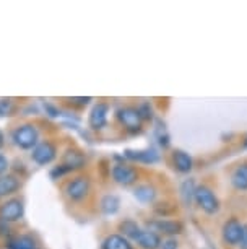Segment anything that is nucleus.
I'll use <instances>...</instances> for the list:
<instances>
[{
    "mask_svg": "<svg viewBox=\"0 0 247 249\" xmlns=\"http://www.w3.org/2000/svg\"><path fill=\"white\" fill-rule=\"evenodd\" d=\"M12 140L18 148L21 150H33L39 143V129L31 122L20 124L13 129Z\"/></svg>",
    "mask_w": 247,
    "mask_h": 249,
    "instance_id": "1",
    "label": "nucleus"
},
{
    "mask_svg": "<svg viewBox=\"0 0 247 249\" xmlns=\"http://www.w3.org/2000/svg\"><path fill=\"white\" fill-rule=\"evenodd\" d=\"M90 191H91V181H90V178L85 175L72 178L70 181L65 182V187H64L65 196L72 202L85 200L88 194H90Z\"/></svg>",
    "mask_w": 247,
    "mask_h": 249,
    "instance_id": "2",
    "label": "nucleus"
},
{
    "mask_svg": "<svg viewBox=\"0 0 247 249\" xmlns=\"http://www.w3.org/2000/svg\"><path fill=\"white\" fill-rule=\"evenodd\" d=\"M115 117H117V121L129 130V132H140V130H142L143 119L138 112V107L122 106L115 111Z\"/></svg>",
    "mask_w": 247,
    "mask_h": 249,
    "instance_id": "3",
    "label": "nucleus"
},
{
    "mask_svg": "<svg viewBox=\"0 0 247 249\" xmlns=\"http://www.w3.org/2000/svg\"><path fill=\"white\" fill-rule=\"evenodd\" d=\"M194 200L197 202V205L203 210L205 213H216L220 210V200H218L216 194L207 186H198L195 189V197Z\"/></svg>",
    "mask_w": 247,
    "mask_h": 249,
    "instance_id": "4",
    "label": "nucleus"
},
{
    "mask_svg": "<svg viewBox=\"0 0 247 249\" xmlns=\"http://www.w3.org/2000/svg\"><path fill=\"white\" fill-rule=\"evenodd\" d=\"M57 158V147H55L54 142L50 140H43L33 148L31 153V160L39 166H46V164H50L54 160Z\"/></svg>",
    "mask_w": 247,
    "mask_h": 249,
    "instance_id": "5",
    "label": "nucleus"
},
{
    "mask_svg": "<svg viewBox=\"0 0 247 249\" xmlns=\"http://www.w3.org/2000/svg\"><path fill=\"white\" fill-rule=\"evenodd\" d=\"M25 215V205L20 199H8L0 205V220L3 223H15Z\"/></svg>",
    "mask_w": 247,
    "mask_h": 249,
    "instance_id": "6",
    "label": "nucleus"
},
{
    "mask_svg": "<svg viewBox=\"0 0 247 249\" xmlns=\"http://www.w3.org/2000/svg\"><path fill=\"white\" fill-rule=\"evenodd\" d=\"M111 175H113V179L120 186H132L138 179V171L135 170L132 164L127 163L114 164L113 170H111Z\"/></svg>",
    "mask_w": 247,
    "mask_h": 249,
    "instance_id": "7",
    "label": "nucleus"
},
{
    "mask_svg": "<svg viewBox=\"0 0 247 249\" xmlns=\"http://www.w3.org/2000/svg\"><path fill=\"white\" fill-rule=\"evenodd\" d=\"M242 230H244V225H242L237 218H230L228 222H225L221 228V236L223 241L230 246H237L241 241L242 236Z\"/></svg>",
    "mask_w": 247,
    "mask_h": 249,
    "instance_id": "8",
    "label": "nucleus"
},
{
    "mask_svg": "<svg viewBox=\"0 0 247 249\" xmlns=\"http://www.w3.org/2000/svg\"><path fill=\"white\" fill-rule=\"evenodd\" d=\"M151 228V231L155 233H163L166 234V236H176V234H181L182 233V223L179 222V220H165V218H158V220H153V222L148 223Z\"/></svg>",
    "mask_w": 247,
    "mask_h": 249,
    "instance_id": "9",
    "label": "nucleus"
},
{
    "mask_svg": "<svg viewBox=\"0 0 247 249\" xmlns=\"http://www.w3.org/2000/svg\"><path fill=\"white\" fill-rule=\"evenodd\" d=\"M108 114H109V105L108 103H98L90 112V127L95 130H99L108 124Z\"/></svg>",
    "mask_w": 247,
    "mask_h": 249,
    "instance_id": "10",
    "label": "nucleus"
},
{
    "mask_svg": "<svg viewBox=\"0 0 247 249\" xmlns=\"http://www.w3.org/2000/svg\"><path fill=\"white\" fill-rule=\"evenodd\" d=\"M86 163V157L83 155L80 150L77 148H68L67 152L64 153V158H62V164L67 170L72 173L75 170H80V168L85 166Z\"/></svg>",
    "mask_w": 247,
    "mask_h": 249,
    "instance_id": "11",
    "label": "nucleus"
},
{
    "mask_svg": "<svg viewBox=\"0 0 247 249\" xmlns=\"http://www.w3.org/2000/svg\"><path fill=\"white\" fill-rule=\"evenodd\" d=\"M137 244L142 249H160L161 248V236L151 230H142L137 236Z\"/></svg>",
    "mask_w": 247,
    "mask_h": 249,
    "instance_id": "12",
    "label": "nucleus"
},
{
    "mask_svg": "<svg viewBox=\"0 0 247 249\" xmlns=\"http://www.w3.org/2000/svg\"><path fill=\"white\" fill-rule=\"evenodd\" d=\"M172 164H174V170H178L179 173H189L194 168V160L184 150H174L172 152Z\"/></svg>",
    "mask_w": 247,
    "mask_h": 249,
    "instance_id": "13",
    "label": "nucleus"
},
{
    "mask_svg": "<svg viewBox=\"0 0 247 249\" xmlns=\"http://www.w3.org/2000/svg\"><path fill=\"white\" fill-rule=\"evenodd\" d=\"M20 186H21L20 178H16L15 175L0 176V197L15 194V192L20 189Z\"/></svg>",
    "mask_w": 247,
    "mask_h": 249,
    "instance_id": "14",
    "label": "nucleus"
},
{
    "mask_svg": "<svg viewBox=\"0 0 247 249\" xmlns=\"http://www.w3.org/2000/svg\"><path fill=\"white\" fill-rule=\"evenodd\" d=\"M133 196H135V199L140 200L142 204H151V202H155L158 192H156V187H153L151 184H142V186L135 187Z\"/></svg>",
    "mask_w": 247,
    "mask_h": 249,
    "instance_id": "15",
    "label": "nucleus"
},
{
    "mask_svg": "<svg viewBox=\"0 0 247 249\" xmlns=\"http://www.w3.org/2000/svg\"><path fill=\"white\" fill-rule=\"evenodd\" d=\"M231 182L237 191H247V163H242L231 173Z\"/></svg>",
    "mask_w": 247,
    "mask_h": 249,
    "instance_id": "16",
    "label": "nucleus"
},
{
    "mask_svg": "<svg viewBox=\"0 0 247 249\" xmlns=\"http://www.w3.org/2000/svg\"><path fill=\"white\" fill-rule=\"evenodd\" d=\"M102 249H133V246L122 234H109L102 243Z\"/></svg>",
    "mask_w": 247,
    "mask_h": 249,
    "instance_id": "17",
    "label": "nucleus"
},
{
    "mask_svg": "<svg viewBox=\"0 0 247 249\" xmlns=\"http://www.w3.org/2000/svg\"><path fill=\"white\" fill-rule=\"evenodd\" d=\"M124 155H125V158L135 160V161H142V163H155L158 161V158H160L155 150H140V152L127 150Z\"/></svg>",
    "mask_w": 247,
    "mask_h": 249,
    "instance_id": "18",
    "label": "nucleus"
},
{
    "mask_svg": "<svg viewBox=\"0 0 247 249\" xmlns=\"http://www.w3.org/2000/svg\"><path fill=\"white\" fill-rule=\"evenodd\" d=\"M8 249H38L36 248V241L28 234H20L12 239H8L7 243Z\"/></svg>",
    "mask_w": 247,
    "mask_h": 249,
    "instance_id": "19",
    "label": "nucleus"
},
{
    "mask_svg": "<svg viewBox=\"0 0 247 249\" xmlns=\"http://www.w3.org/2000/svg\"><path fill=\"white\" fill-rule=\"evenodd\" d=\"M119 205H120L119 197L114 196V194H108L101 199V210H102V213H106V215L117 213Z\"/></svg>",
    "mask_w": 247,
    "mask_h": 249,
    "instance_id": "20",
    "label": "nucleus"
},
{
    "mask_svg": "<svg viewBox=\"0 0 247 249\" xmlns=\"http://www.w3.org/2000/svg\"><path fill=\"white\" fill-rule=\"evenodd\" d=\"M119 230L122 231V236L127 238V239H137V236L142 231V228L138 227L137 222H133V220H124L122 223L119 225Z\"/></svg>",
    "mask_w": 247,
    "mask_h": 249,
    "instance_id": "21",
    "label": "nucleus"
},
{
    "mask_svg": "<svg viewBox=\"0 0 247 249\" xmlns=\"http://www.w3.org/2000/svg\"><path fill=\"white\" fill-rule=\"evenodd\" d=\"M195 184H194V179H187L182 182V186H181V196H182V199L185 204H190V202L194 200L195 197Z\"/></svg>",
    "mask_w": 247,
    "mask_h": 249,
    "instance_id": "22",
    "label": "nucleus"
},
{
    "mask_svg": "<svg viewBox=\"0 0 247 249\" xmlns=\"http://www.w3.org/2000/svg\"><path fill=\"white\" fill-rule=\"evenodd\" d=\"M12 107L13 105L10 100H0V116H10Z\"/></svg>",
    "mask_w": 247,
    "mask_h": 249,
    "instance_id": "23",
    "label": "nucleus"
},
{
    "mask_svg": "<svg viewBox=\"0 0 247 249\" xmlns=\"http://www.w3.org/2000/svg\"><path fill=\"white\" fill-rule=\"evenodd\" d=\"M161 249H178V241L174 238H167L161 243Z\"/></svg>",
    "mask_w": 247,
    "mask_h": 249,
    "instance_id": "24",
    "label": "nucleus"
},
{
    "mask_svg": "<svg viewBox=\"0 0 247 249\" xmlns=\"http://www.w3.org/2000/svg\"><path fill=\"white\" fill-rule=\"evenodd\" d=\"M8 158L5 157V155H2L0 153V176H3L7 173V170H8Z\"/></svg>",
    "mask_w": 247,
    "mask_h": 249,
    "instance_id": "25",
    "label": "nucleus"
},
{
    "mask_svg": "<svg viewBox=\"0 0 247 249\" xmlns=\"http://www.w3.org/2000/svg\"><path fill=\"white\" fill-rule=\"evenodd\" d=\"M70 101H72L73 103V105H80V106H86L88 105V103H90L91 101V98H72V100H70Z\"/></svg>",
    "mask_w": 247,
    "mask_h": 249,
    "instance_id": "26",
    "label": "nucleus"
},
{
    "mask_svg": "<svg viewBox=\"0 0 247 249\" xmlns=\"http://www.w3.org/2000/svg\"><path fill=\"white\" fill-rule=\"evenodd\" d=\"M239 246L242 249H247V225H244V230H242V236H241Z\"/></svg>",
    "mask_w": 247,
    "mask_h": 249,
    "instance_id": "27",
    "label": "nucleus"
},
{
    "mask_svg": "<svg viewBox=\"0 0 247 249\" xmlns=\"http://www.w3.org/2000/svg\"><path fill=\"white\" fill-rule=\"evenodd\" d=\"M3 140L5 139H3V134H2V130H0V148L3 147Z\"/></svg>",
    "mask_w": 247,
    "mask_h": 249,
    "instance_id": "28",
    "label": "nucleus"
},
{
    "mask_svg": "<svg viewBox=\"0 0 247 249\" xmlns=\"http://www.w3.org/2000/svg\"><path fill=\"white\" fill-rule=\"evenodd\" d=\"M244 145H246V147H247V139H246V142H244Z\"/></svg>",
    "mask_w": 247,
    "mask_h": 249,
    "instance_id": "29",
    "label": "nucleus"
}]
</instances>
